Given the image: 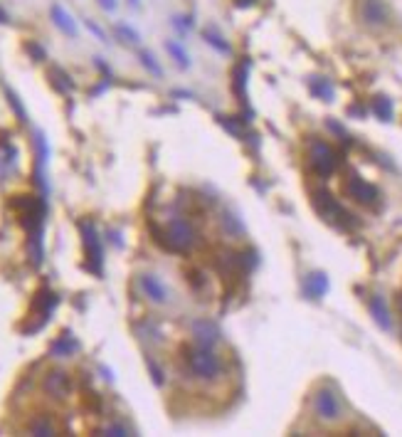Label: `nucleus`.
Instances as JSON below:
<instances>
[{
	"mask_svg": "<svg viewBox=\"0 0 402 437\" xmlns=\"http://www.w3.org/2000/svg\"><path fill=\"white\" fill-rule=\"evenodd\" d=\"M99 6L111 13V11H116V0H99Z\"/></svg>",
	"mask_w": 402,
	"mask_h": 437,
	"instance_id": "34",
	"label": "nucleus"
},
{
	"mask_svg": "<svg viewBox=\"0 0 402 437\" xmlns=\"http://www.w3.org/2000/svg\"><path fill=\"white\" fill-rule=\"evenodd\" d=\"M30 435H37V437H52V435H60V425L55 422V417L47 415V412H40V415H35L30 422H27L25 427Z\"/></svg>",
	"mask_w": 402,
	"mask_h": 437,
	"instance_id": "13",
	"label": "nucleus"
},
{
	"mask_svg": "<svg viewBox=\"0 0 402 437\" xmlns=\"http://www.w3.org/2000/svg\"><path fill=\"white\" fill-rule=\"evenodd\" d=\"M185 366L200 381H215L222 373V358L215 353V348L195 343L193 348H185Z\"/></svg>",
	"mask_w": 402,
	"mask_h": 437,
	"instance_id": "2",
	"label": "nucleus"
},
{
	"mask_svg": "<svg viewBox=\"0 0 402 437\" xmlns=\"http://www.w3.org/2000/svg\"><path fill=\"white\" fill-rule=\"evenodd\" d=\"M55 307H57V294L52 292V289L42 287V289H37L35 297H32L30 314L40 319V326H42V324L50 319V314H52V309H55Z\"/></svg>",
	"mask_w": 402,
	"mask_h": 437,
	"instance_id": "10",
	"label": "nucleus"
},
{
	"mask_svg": "<svg viewBox=\"0 0 402 437\" xmlns=\"http://www.w3.org/2000/svg\"><path fill=\"white\" fill-rule=\"evenodd\" d=\"M99 432H101V435H111V437H126V435H131L129 427L119 425V422H114V425H106L104 430H99Z\"/></svg>",
	"mask_w": 402,
	"mask_h": 437,
	"instance_id": "29",
	"label": "nucleus"
},
{
	"mask_svg": "<svg viewBox=\"0 0 402 437\" xmlns=\"http://www.w3.org/2000/svg\"><path fill=\"white\" fill-rule=\"evenodd\" d=\"M311 92L316 97H321V99H331L333 97V87L328 85V80H323V77H313L311 80Z\"/></svg>",
	"mask_w": 402,
	"mask_h": 437,
	"instance_id": "24",
	"label": "nucleus"
},
{
	"mask_svg": "<svg viewBox=\"0 0 402 437\" xmlns=\"http://www.w3.org/2000/svg\"><path fill=\"white\" fill-rule=\"evenodd\" d=\"M146 366H149V371H151V376H153V383H156V386H163V371H161L158 363H156L151 356H146Z\"/></svg>",
	"mask_w": 402,
	"mask_h": 437,
	"instance_id": "30",
	"label": "nucleus"
},
{
	"mask_svg": "<svg viewBox=\"0 0 402 437\" xmlns=\"http://www.w3.org/2000/svg\"><path fill=\"white\" fill-rule=\"evenodd\" d=\"M372 111H375L377 116H380L382 121H387L392 116V104L387 97H375V101H372Z\"/></svg>",
	"mask_w": 402,
	"mask_h": 437,
	"instance_id": "25",
	"label": "nucleus"
},
{
	"mask_svg": "<svg viewBox=\"0 0 402 437\" xmlns=\"http://www.w3.org/2000/svg\"><path fill=\"white\" fill-rule=\"evenodd\" d=\"M185 279H188V284H190V289H193V292H203L205 284H208V277H205V272H203V269H195V267L185 272Z\"/></svg>",
	"mask_w": 402,
	"mask_h": 437,
	"instance_id": "23",
	"label": "nucleus"
},
{
	"mask_svg": "<svg viewBox=\"0 0 402 437\" xmlns=\"http://www.w3.org/2000/svg\"><path fill=\"white\" fill-rule=\"evenodd\" d=\"M326 289H328V279L323 277L321 272L308 274V279H306V294H308V297H313V299L323 297V294H326Z\"/></svg>",
	"mask_w": 402,
	"mask_h": 437,
	"instance_id": "19",
	"label": "nucleus"
},
{
	"mask_svg": "<svg viewBox=\"0 0 402 437\" xmlns=\"http://www.w3.org/2000/svg\"><path fill=\"white\" fill-rule=\"evenodd\" d=\"M356 13L358 23L370 32H385L395 23V13L387 0H358Z\"/></svg>",
	"mask_w": 402,
	"mask_h": 437,
	"instance_id": "1",
	"label": "nucleus"
},
{
	"mask_svg": "<svg viewBox=\"0 0 402 437\" xmlns=\"http://www.w3.org/2000/svg\"><path fill=\"white\" fill-rule=\"evenodd\" d=\"M50 18H52V23H55V25L60 27L62 32H65V35H70V37L80 35V30H77V23L72 20V16L62 6H57V3H55V6L50 8Z\"/></svg>",
	"mask_w": 402,
	"mask_h": 437,
	"instance_id": "14",
	"label": "nucleus"
},
{
	"mask_svg": "<svg viewBox=\"0 0 402 437\" xmlns=\"http://www.w3.org/2000/svg\"><path fill=\"white\" fill-rule=\"evenodd\" d=\"M141 65H144L149 72H153L156 77H163V70H161V65L156 62V57L151 55V52H141Z\"/></svg>",
	"mask_w": 402,
	"mask_h": 437,
	"instance_id": "28",
	"label": "nucleus"
},
{
	"mask_svg": "<svg viewBox=\"0 0 402 437\" xmlns=\"http://www.w3.org/2000/svg\"><path fill=\"white\" fill-rule=\"evenodd\" d=\"M308 164H311L313 173H318L321 178H328V176H333V171L338 168V156L326 141L313 139L311 146H308Z\"/></svg>",
	"mask_w": 402,
	"mask_h": 437,
	"instance_id": "6",
	"label": "nucleus"
},
{
	"mask_svg": "<svg viewBox=\"0 0 402 437\" xmlns=\"http://www.w3.org/2000/svg\"><path fill=\"white\" fill-rule=\"evenodd\" d=\"M87 27H89V32H94V35H96V37H99V40H101V42H109V40H106V32H104V30H101V27H99V25H96V23H94V20H87Z\"/></svg>",
	"mask_w": 402,
	"mask_h": 437,
	"instance_id": "33",
	"label": "nucleus"
},
{
	"mask_svg": "<svg viewBox=\"0 0 402 437\" xmlns=\"http://www.w3.org/2000/svg\"><path fill=\"white\" fill-rule=\"evenodd\" d=\"M50 85L55 87L57 92H72V90H75V82H72V77L67 75L65 70H60V67H52V70H50Z\"/></svg>",
	"mask_w": 402,
	"mask_h": 437,
	"instance_id": "18",
	"label": "nucleus"
},
{
	"mask_svg": "<svg viewBox=\"0 0 402 437\" xmlns=\"http://www.w3.org/2000/svg\"><path fill=\"white\" fill-rule=\"evenodd\" d=\"M239 8H247V6H254V0H234Z\"/></svg>",
	"mask_w": 402,
	"mask_h": 437,
	"instance_id": "36",
	"label": "nucleus"
},
{
	"mask_svg": "<svg viewBox=\"0 0 402 437\" xmlns=\"http://www.w3.org/2000/svg\"><path fill=\"white\" fill-rule=\"evenodd\" d=\"M370 314H372V319H375L377 326L385 328V331H390V328H392L390 309H387L385 299H382L380 294H372V297H370Z\"/></svg>",
	"mask_w": 402,
	"mask_h": 437,
	"instance_id": "15",
	"label": "nucleus"
},
{
	"mask_svg": "<svg viewBox=\"0 0 402 437\" xmlns=\"http://www.w3.org/2000/svg\"><path fill=\"white\" fill-rule=\"evenodd\" d=\"M313 205H316V210L331 225H338V228H348V225L353 223V215L346 213V210L341 208V203H338V200L333 198V195L328 193L326 188H316V190H313Z\"/></svg>",
	"mask_w": 402,
	"mask_h": 437,
	"instance_id": "5",
	"label": "nucleus"
},
{
	"mask_svg": "<svg viewBox=\"0 0 402 437\" xmlns=\"http://www.w3.org/2000/svg\"><path fill=\"white\" fill-rule=\"evenodd\" d=\"M220 220H222V230L230 235V238H242V235H244V225H242V220H239L234 213L225 210L222 218H220Z\"/></svg>",
	"mask_w": 402,
	"mask_h": 437,
	"instance_id": "17",
	"label": "nucleus"
},
{
	"mask_svg": "<svg viewBox=\"0 0 402 437\" xmlns=\"http://www.w3.org/2000/svg\"><path fill=\"white\" fill-rule=\"evenodd\" d=\"M165 238H168L170 252H188L198 245V233L183 218H170L168 228H165Z\"/></svg>",
	"mask_w": 402,
	"mask_h": 437,
	"instance_id": "4",
	"label": "nucleus"
},
{
	"mask_svg": "<svg viewBox=\"0 0 402 437\" xmlns=\"http://www.w3.org/2000/svg\"><path fill=\"white\" fill-rule=\"evenodd\" d=\"M75 351H77V341L70 336V333H62V336L52 343V356L55 358H70Z\"/></svg>",
	"mask_w": 402,
	"mask_h": 437,
	"instance_id": "16",
	"label": "nucleus"
},
{
	"mask_svg": "<svg viewBox=\"0 0 402 437\" xmlns=\"http://www.w3.org/2000/svg\"><path fill=\"white\" fill-rule=\"evenodd\" d=\"M203 37H205V42H208L210 47H215V50H218V52H222V55H230V52H232V47H230V42L225 40V37L220 35V32L215 30V27H208V30L203 32Z\"/></svg>",
	"mask_w": 402,
	"mask_h": 437,
	"instance_id": "21",
	"label": "nucleus"
},
{
	"mask_svg": "<svg viewBox=\"0 0 402 437\" xmlns=\"http://www.w3.org/2000/svg\"><path fill=\"white\" fill-rule=\"evenodd\" d=\"M313 415L323 425H338L346 420V402L338 395L336 388L321 386L313 393Z\"/></svg>",
	"mask_w": 402,
	"mask_h": 437,
	"instance_id": "3",
	"label": "nucleus"
},
{
	"mask_svg": "<svg viewBox=\"0 0 402 437\" xmlns=\"http://www.w3.org/2000/svg\"><path fill=\"white\" fill-rule=\"evenodd\" d=\"M343 190H346V195L351 200H356L358 205H368V208H372V205L377 203V198H380V193H377L375 185L368 183V180H363L358 173L348 176L346 183H343Z\"/></svg>",
	"mask_w": 402,
	"mask_h": 437,
	"instance_id": "7",
	"label": "nucleus"
},
{
	"mask_svg": "<svg viewBox=\"0 0 402 437\" xmlns=\"http://www.w3.org/2000/svg\"><path fill=\"white\" fill-rule=\"evenodd\" d=\"M244 85H247V62H239L234 67V94L244 99Z\"/></svg>",
	"mask_w": 402,
	"mask_h": 437,
	"instance_id": "22",
	"label": "nucleus"
},
{
	"mask_svg": "<svg viewBox=\"0 0 402 437\" xmlns=\"http://www.w3.org/2000/svg\"><path fill=\"white\" fill-rule=\"evenodd\" d=\"M114 32H116V35H119L124 42H129V45H136V42L141 40V37H139V32H136L134 27L124 25V23H119V25L114 27Z\"/></svg>",
	"mask_w": 402,
	"mask_h": 437,
	"instance_id": "27",
	"label": "nucleus"
},
{
	"mask_svg": "<svg viewBox=\"0 0 402 437\" xmlns=\"http://www.w3.org/2000/svg\"><path fill=\"white\" fill-rule=\"evenodd\" d=\"M193 338L198 346H210L213 348L215 343L220 341V328L215 326L210 319H198V321H193Z\"/></svg>",
	"mask_w": 402,
	"mask_h": 437,
	"instance_id": "11",
	"label": "nucleus"
},
{
	"mask_svg": "<svg viewBox=\"0 0 402 437\" xmlns=\"http://www.w3.org/2000/svg\"><path fill=\"white\" fill-rule=\"evenodd\" d=\"M165 50H168V55L173 57L175 65H178L180 70H188V67H190V57H188L185 47L180 45L178 40H168V42H165Z\"/></svg>",
	"mask_w": 402,
	"mask_h": 437,
	"instance_id": "20",
	"label": "nucleus"
},
{
	"mask_svg": "<svg viewBox=\"0 0 402 437\" xmlns=\"http://www.w3.org/2000/svg\"><path fill=\"white\" fill-rule=\"evenodd\" d=\"M139 284H141V289H144V294L153 304H165V302H168V289H165V284L161 282L156 274H141Z\"/></svg>",
	"mask_w": 402,
	"mask_h": 437,
	"instance_id": "12",
	"label": "nucleus"
},
{
	"mask_svg": "<svg viewBox=\"0 0 402 437\" xmlns=\"http://www.w3.org/2000/svg\"><path fill=\"white\" fill-rule=\"evenodd\" d=\"M129 3H131V6H134V8H139V3H141V0H129Z\"/></svg>",
	"mask_w": 402,
	"mask_h": 437,
	"instance_id": "37",
	"label": "nucleus"
},
{
	"mask_svg": "<svg viewBox=\"0 0 402 437\" xmlns=\"http://www.w3.org/2000/svg\"><path fill=\"white\" fill-rule=\"evenodd\" d=\"M397 304H400V312H402V294H400V302H397Z\"/></svg>",
	"mask_w": 402,
	"mask_h": 437,
	"instance_id": "38",
	"label": "nucleus"
},
{
	"mask_svg": "<svg viewBox=\"0 0 402 437\" xmlns=\"http://www.w3.org/2000/svg\"><path fill=\"white\" fill-rule=\"evenodd\" d=\"M42 390L52 398V400H67L72 393V378L70 373L60 371V368H52V371L45 373L42 378Z\"/></svg>",
	"mask_w": 402,
	"mask_h": 437,
	"instance_id": "9",
	"label": "nucleus"
},
{
	"mask_svg": "<svg viewBox=\"0 0 402 437\" xmlns=\"http://www.w3.org/2000/svg\"><path fill=\"white\" fill-rule=\"evenodd\" d=\"M6 97H8V104L13 106V111H15L18 114V121H20V124H25L27 121V111H25V106L20 104V99H18V94L13 90H6Z\"/></svg>",
	"mask_w": 402,
	"mask_h": 437,
	"instance_id": "26",
	"label": "nucleus"
},
{
	"mask_svg": "<svg viewBox=\"0 0 402 437\" xmlns=\"http://www.w3.org/2000/svg\"><path fill=\"white\" fill-rule=\"evenodd\" d=\"M27 52H30V55L35 57L37 62H42V60H45V50H42V47L37 45V42H27Z\"/></svg>",
	"mask_w": 402,
	"mask_h": 437,
	"instance_id": "32",
	"label": "nucleus"
},
{
	"mask_svg": "<svg viewBox=\"0 0 402 437\" xmlns=\"http://www.w3.org/2000/svg\"><path fill=\"white\" fill-rule=\"evenodd\" d=\"M80 230H82V240H84L87 259H89L87 267H89L94 274H101V259H104V252H101V242H99V235H96V228L92 223H80Z\"/></svg>",
	"mask_w": 402,
	"mask_h": 437,
	"instance_id": "8",
	"label": "nucleus"
},
{
	"mask_svg": "<svg viewBox=\"0 0 402 437\" xmlns=\"http://www.w3.org/2000/svg\"><path fill=\"white\" fill-rule=\"evenodd\" d=\"M11 23V16H8L6 11H3V6H0V25H8Z\"/></svg>",
	"mask_w": 402,
	"mask_h": 437,
	"instance_id": "35",
	"label": "nucleus"
},
{
	"mask_svg": "<svg viewBox=\"0 0 402 437\" xmlns=\"http://www.w3.org/2000/svg\"><path fill=\"white\" fill-rule=\"evenodd\" d=\"M173 25L178 27L180 32H185V30H190V27H193V18H183V16H175V18H173Z\"/></svg>",
	"mask_w": 402,
	"mask_h": 437,
	"instance_id": "31",
	"label": "nucleus"
}]
</instances>
